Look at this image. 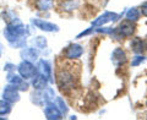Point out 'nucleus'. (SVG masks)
Segmentation results:
<instances>
[{
	"label": "nucleus",
	"mask_w": 147,
	"mask_h": 120,
	"mask_svg": "<svg viewBox=\"0 0 147 120\" xmlns=\"http://www.w3.org/2000/svg\"><path fill=\"white\" fill-rule=\"evenodd\" d=\"M4 38L6 39L7 44L13 49H22L26 47L27 39L31 36L30 27L25 25L17 16L11 21L6 22V26L3 31Z\"/></svg>",
	"instance_id": "obj_1"
},
{
	"label": "nucleus",
	"mask_w": 147,
	"mask_h": 120,
	"mask_svg": "<svg viewBox=\"0 0 147 120\" xmlns=\"http://www.w3.org/2000/svg\"><path fill=\"white\" fill-rule=\"evenodd\" d=\"M54 80L59 90L65 94L71 93L77 86V76L72 69H69V66H59L55 71Z\"/></svg>",
	"instance_id": "obj_2"
},
{
	"label": "nucleus",
	"mask_w": 147,
	"mask_h": 120,
	"mask_svg": "<svg viewBox=\"0 0 147 120\" xmlns=\"http://www.w3.org/2000/svg\"><path fill=\"white\" fill-rule=\"evenodd\" d=\"M54 98H55V92L49 86L44 90H34L30 94L31 102L34 105H38V107H43L45 103L50 102V100H54Z\"/></svg>",
	"instance_id": "obj_3"
},
{
	"label": "nucleus",
	"mask_w": 147,
	"mask_h": 120,
	"mask_svg": "<svg viewBox=\"0 0 147 120\" xmlns=\"http://www.w3.org/2000/svg\"><path fill=\"white\" fill-rule=\"evenodd\" d=\"M16 71L22 78H25L27 81H31L38 73L34 63L28 61V60H21V63L16 65Z\"/></svg>",
	"instance_id": "obj_4"
},
{
	"label": "nucleus",
	"mask_w": 147,
	"mask_h": 120,
	"mask_svg": "<svg viewBox=\"0 0 147 120\" xmlns=\"http://www.w3.org/2000/svg\"><path fill=\"white\" fill-rule=\"evenodd\" d=\"M136 31V25L135 22L124 20L123 22L119 24V26L115 28L113 37L115 39H124V38H129V37H132Z\"/></svg>",
	"instance_id": "obj_5"
},
{
	"label": "nucleus",
	"mask_w": 147,
	"mask_h": 120,
	"mask_svg": "<svg viewBox=\"0 0 147 120\" xmlns=\"http://www.w3.org/2000/svg\"><path fill=\"white\" fill-rule=\"evenodd\" d=\"M6 82L9 85H11L13 87L20 91V92H27L30 90V82L22 78L17 72L12 71V72H6Z\"/></svg>",
	"instance_id": "obj_6"
},
{
	"label": "nucleus",
	"mask_w": 147,
	"mask_h": 120,
	"mask_svg": "<svg viewBox=\"0 0 147 120\" xmlns=\"http://www.w3.org/2000/svg\"><path fill=\"white\" fill-rule=\"evenodd\" d=\"M31 25L40 31L47 32V33H58L60 31L58 25L53 24V22H49L47 20H43V18H38V17L31 18Z\"/></svg>",
	"instance_id": "obj_7"
},
{
	"label": "nucleus",
	"mask_w": 147,
	"mask_h": 120,
	"mask_svg": "<svg viewBox=\"0 0 147 120\" xmlns=\"http://www.w3.org/2000/svg\"><path fill=\"white\" fill-rule=\"evenodd\" d=\"M1 98L7 100L9 103L11 104H15L17 102H20L21 99V92L18 91L16 87H13L11 85L6 84L5 86L3 87V91H1Z\"/></svg>",
	"instance_id": "obj_8"
},
{
	"label": "nucleus",
	"mask_w": 147,
	"mask_h": 120,
	"mask_svg": "<svg viewBox=\"0 0 147 120\" xmlns=\"http://www.w3.org/2000/svg\"><path fill=\"white\" fill-rule=\"evenodd\" d=\"M37 70L38 73L43 75L44 77H47L50 84L54 82V72H53V65L52 63L49 61L48 59H38V63H37Z\"/></svg>",
	"instance_id": "obj_9"
},
{
	"label": "nucleus",
	"mask_w": 147,
	"mask_h": 120,
	"mask_svg": "<svg viewBox=\"0 0 147 120\" xmlns=\"http://www.w3.org/2000/svg\"><path fill=\"white\" fill-rule=\"evenodd\" d=\"M43 113H44L45 119H48V120H60L64 117L54 100H50V102L45 103L43 105Z\"/></svg>",
	"instance_id": "obj_10"
},
{
	"label": "nucleus",
	"mask_w": 147,
	"mask_h": 120,
	"mask_svg": "<svg viewBox=\"0 0 147 120\" xmlns=\"http://www.w3.org/2000/svg\"><path fill=\"white\" fill-rule=\"evenodd\" d=\"M84 47H82L81 44L79 43H71L69 44L67 47L64 49V58L67 59V60H77L82 57V54H84Z\"/></svg>",
	"instance_id": "obj_11"
},
{
	"label": "nucleus",
	"mask_w": 147,
	"mask_h": 120,
	"mask_svg": "<svg viewBox=\"0 0 147 120\" xmlns=\"http://www.w3.org/2000/svg\"><path fill=\"white\" fill-rule=\"evenodd\" d=\"M120 15H118L117 12L113 11H104L102 15H99L96 20L92 21V26L93 27H98V26H104L107 24H110V22H115L119 20Z\"/></svg>",
	"instance_id": "obj_12"
},
{
	"label": "nucleus",
	"mask_w": 147,
	"mask_h": 120,
	"mask_svg": "<svg viewBox=\"0 0 147 120\" xmlns=\"http://www.w3.org/2000/svg\"><path fill=\"white\" fill-rule=\"evenodd\" d=\"M112 63L118 67L121 66V65H125L127 63V55H126L125 50L120 47L114 49L112 52Z\"/></svg>",
	"instance_id": "obj_13"
},
{
	"label": "nucleus",
	"mask_w": 147,
	"mask_h": 120,
	"mask_svg": "<svg viewBox=\"0 0 147 120\" xmlns=\"http://www.w3.org/2000/svg\"><path fill=\"white\" fill-rule=\"evenodd\" d=\"M39 50L34 47H24L20 52V57L22 60H28V61L34 63L39 58Z\"/></svg>",
	"instance_id": "obj_14"
},
{
	"label": "nucleus",
	"mask_w": 147,
	"mask_h": 120,
	"mask_svg": "<svg viewBox=\"0 0 147 120\" xmlns=\"http://www.w3.org/2000/svg\"><path fill=\"white\" fill-rule=\"evenodd\" d=\"M30 85L32 86L33 90H44L50 85V82L47 77H44L43 75H40V73H37V75L31 80Z\"/></svg>",
	"instance_id": "obj_15"
},
{
	"label": "nucleus",
	"mask_w": 147,
	"mask_h": 120,
	"mask_svg": "<svg viewBox=\"0 0 147 120\" xmlns=\"http://www.w3.org/2000/svg\"><path fill=\"white\" fill-rule=\"evenodd\" d=\"M81 5V1L80 0H63L59 4V9L64 12H71V11H75L80 7Z\"/></svg>",
	"instance_id": "obj_16"
},
{
	"label": "nucleus",
	"mask_w": 147,
	"mask_h": 120,
	"mask_svg": "<svg viewBox=\"0 0 147 120\" xmlns=\"http://www.w3.org/2000/svg\"><path fill=\"white\" fill-rule=\"evenodd\" d=\"M130 49L132 50V53H135V54H142L146 49L145 42L140 37H134V38L130 40Z\"/></svg>",
	"instance_id": "obj_17"
},
{
	"label": "nucleus",
	"mask_w": 147,
	"mask_h": 120,
	"mask_svg": "<svg viewBox=\"0 0 147 120\" xmlns=\"http://www.w3.org/2000/svg\"><path fill=\"white\" fill-rule=\"evenodd\" d=\"M54 1L55 0H34V7L38 11H49L54 7Z\"/></svg>",
	"instance_id": "obj_18"
},
{
	"label": "nucleus",
	"mask_w": 147,
	"mask_h": 120,
	"mask_svg": "<svg viewBox=\"0 0 147 120\" xmlns=\"http://www.w3.org/2000/svg\"><path fill=\"white\" fill-rule=\"evenodd\" d=\"M32 44H33V47L38 49L39 52H40V50H44V49L48 48V40L43 36H37V37H34V38L32 39Z\"/></svg>",
	"instance_id": "obj_19"
},
{
	"label": "nucleus",
	"mask_w": 147,
	"mask_h": 120,
	"mask_svg": "<svg viewBox=\"0 0 147 120\" xmlns=\"http://www.w3.org/2000/svg\"><path fill=\"white\" fill-rule=\"evenodd\" d=\"M140 16H141V11L140 9L137 7H131L125 13V20L127 21H131V22H136L140 20Z\"/></svg>",
	"instance_id": "obj_20"
},
{
	"label": "nucleus",
	"mask_w": 147,
	"mask_h": 120,
	"mask_svg": "<svg viewBox=\"0 0 147 120\" xmlns=\"http://www.w3.org/2000/svg\"><path fill=\"white\" fill-rule=\"evenodd\" d=\"M12 112V104L9 103L5 99H0V115L1 117H7Z\"/></svg>",
	"instance_id": "obj_21"
},
{
	"label": "nucleus",
	"mask_w": 147,
	"mask_h": 120,
	"mask_svg": "<svg viewBox=\"0 0 147 120\" xmlns=\"http://www.w3.org/2000/svg\"><path fill=\"white\" fill-rule=\"evenodd\" d=\"M54 102H55V104L58 105V108L60 109V112L63 113V115H66V114H67L69 107H67V104H66L65 100H64L63 97H55V98H54Z\"/></svg>",
	"instance_id": "obj_22"
},
{
	"label": "nucleus",
	"mask_w": 147,
	"mask_h": 120,
	"mask_svg": "<svg viewBox=\"0 0 147 120\" xmlns=\"http://www.w3.org/2000/svg\"><path fill=\"white\" fill-rule=\"evenodd\" d=\"M145 61H146V57H145V55H142V54H136L135 57L132 58L130 65H131V67H136V66H140L141 64H144Z\"/></svg>",
	"instance_id": "obj_23"
},
{
	"label": "nucleus",
	"mask_w": 147,
	"mask_h": 120,
	"mask_svg": "<svg viewBox=\"0 0 147 120\" xmlns=\"http://www.w3.org/2000/svg\"><path fill=\"white\" fill-rule=\"evenodd\" d=\"M4 71H6V72L16 71V65L12 63H5L4 64Z\"/></svg>",
	"instance_id": "obj_24"
},
{
	"label": "nucleus",
	"mask_w": 147,
	"mask_h": 120,
	"mask_svg": "<svg viewBox=\"0 0 147 120\" xmlns=\"http://www.w3.org/2000/svg\"><path fill=\"white\" fill-rule=\"evenodd\" d=\"M92 32H93V28H88V30H86V31H82L81 33H79L76 36V38L77 39H81L82 37H86V36H88V34H91Z\"/></svg>",
	"instance_id": "obj_25"
},
{
	"label": "nucleus",
	"mask_w": 147,
	"mask_h": 120,
	"mask_svg": "<svg viewBox=\"0 0 147 120\" xmlns=\"http://www.w3.org/2000/svg\"><path fill=\"white\" fill-rule=\"evenodd\" d=\"M140 11H141V13H142V15H144L145 17H147V1H144V3L141 4Z\"/></svg>",
	"instance_id": "obj_26"
},
{
	"label": "nucleus",
	"mask_w": 147,
	"mask_h": 120,
	"mask_svg": "<svg viewBox=\"0 0 147 120\" xmlns=\"http://www.w3.org/2000/svg\"><path fill=\"white\" fill-rule=\"evenodd\" d=\"M145 48L147 49V38H146V40H145Z\"/></svg>",
	"instance_id": "obj_27"
},
{
	"label": "nucleus",
	"mask_w": 147,
	"mask_h": 120,
	"mask_svg": "<svg viewBox=\"0 0 147 120\" xmlns=\"http://www.w3.org/2000/svg\"><path fill=\"white\" fill-rule=\"evenodd\" d=\"M1 54H3V50H1V47H0V58H1Z\"/></svg>",
	"instance_id": "obj_28"
},
{
	"label": "nucleus",
	"mask_w": 147,
	"mask_h": 120,
	"mask_svg": "<svg viewBox=\"0 0 147 120\" xmlns=\"http://www.w3.org/2000/svg\"><path fill=\"white\" fill-rule=\"evenodd\" d=\"M146 119H147V115H146Z\"/></svg>",
	"instance_id": "obj_29"
}]
</instances>
